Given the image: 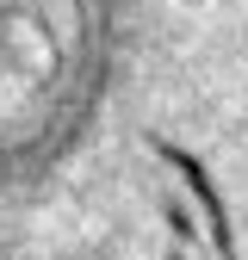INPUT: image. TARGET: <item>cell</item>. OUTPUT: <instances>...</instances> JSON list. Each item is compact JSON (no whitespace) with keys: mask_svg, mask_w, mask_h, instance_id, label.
Returning <instances> with one entry per match:
<instances>
[{"mask_svg":"<svg viewBox=\"0 0 248 260\" xmlns=\"http://www.w3.org/2000/svg\"><path fill=\"white\" fill-rule=\"evenodd\" d=\"M168 260H186V248H168Z\"/></svg>","mask_w":248,"mask_h":260,"instance_id":"cell-2","label":"cell"},{"mask_svg":"<svg viewBox=\"0 0 248 260\" xmlns=\"http://www.w3.org/2000/svg\"><path fill=\"white\" fill-rule=\"evenodd\" d=\"M162 217H168V230H174V236H180L186 248H193V242H199V223H193V211H186L180 199H168V205H162Z\"/></svg>","mask_w":248,"mask_h":260,"instance_id":"cell-1","label":"cell"}]
</instances>
